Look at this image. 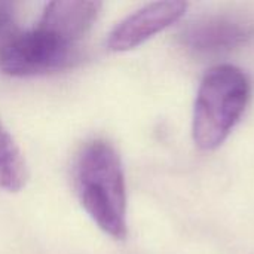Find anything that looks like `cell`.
Returning <instances> with one entry per match:
<instances>
[{
	"instance_id": "obj_6",
	"label": "cell",
	"mask_w": 254,
	"mask_h": 254,
	"mask_svg": "<svg viewBox=\"0 0 254 254\" xmlns=\"http://www.w3.org/2000/svg\"><path fill=\"white\" fill-rule=\"evenodd\" d=\"M101 1H49L37 27L70 45H76L92 28L101 13Z\"/></svg>"
},
{
	"instance_id": "obj_2",
	"label": "cell",
	"mask_w": 254,
	"mask_h": 254,
	"mask_svg": "<svg viewBox=\"0 0 254 254\" xmlns=\"http://www.w3.org/2000/svg\"><path fill=\"white\" fill-rule=\"evenodd\" d=\"M252 95L249 76L232 64L210 68L202 77L193 106L192 135L201 150L225 143L240 122Z\"/></svg>"
},
{
	"instance_id": "obj_1",
	"label": "cell",
	"mask_w": 254,
	"mask_h": 254,
	"mask_svg": "<svg viewBox=\"0 0 254 254\" xmlns=\"http://www.w3.org/2000/svg\"><path fill=\"white\" fill-rule=\"evenodd\" d=\"M73 183L79 202L92 222L113 240H125L127 185L115 146L101 138L88 141L76 156Z\"/></svg>"
},
{
	"instance_id": "obj_5",
	"label": "cell",
	"mask_w": 254,
	"mask_h": 254,
	"mask_svg": "<svg viewBox=\"0 0 254 254\" xmlns=\"http://www.w3.org/2000/svg\"><path fill=\"white\" fill-rule=\"evenodd\" d=\"M254 37V24L235 15H211L192 22L183 33L185 45L196 54H222Z\"/></svg>"
},
{
	"instance_id": "obj_8",
	"label": "cell",
	"mask_w": 254,
	"mask_h": 254,
	"mask_svg": "<svg viewBox=\"0 0 254 254\" xmlns=\"http://www.w3.org/2000/svg\"><path fill=\"white\" fill-rule=\"evenodd\" d=\"M18 33L16 7L10 1H0V46Z\"/></svg>"
},
{
	"instance_id": "obj_3",
	"label": "cell",
	"mask_w": 254,
	"mask_h": 254,
	"mask_svg": "<svg viewBox=\"0 0 254 254\" xmlns=\"http://www.w3.org/2000/svg\"><path fill=\"white\" fill-rule=\"evenodd\" d=\"M79 61L76 45L34 27L18 31L0 46V71L12 77H31L63 71Z\"/></svg>"
},
{
	"instance_id": "obj_7",
	"label": "cell",
	"mask_w": 254,
	"mask_h": 254,
	"mask_svg": "<svg viewBox=\"0 0 254 254\" xmlns=\"http://www.w3.org/2000/svg\"><path fill=\"white\" fill-rule=\"evenodd\" d=\"M27 183V164L21 149L0 121V189L19 192Z\"/></svg>"
},
{
	"instance_id": "obj_4",
	"label": "cell",
	"mask_w": 254,
	"mask_h": 254,
	"mask_svg": "<svg viewBox=\"0 0 254 254\" xmlns=\"http://www.w3.org/2000/svg\"><path fill=\"white\" fill-rule=\"evenodd\" d=\"M186 9L188 3L180 0L147 3L113 27L107 36V48L113 52L131 51L180 21Z\"/></svg>"
}]
</instances>
